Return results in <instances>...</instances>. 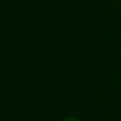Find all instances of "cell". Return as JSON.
<instances>
[{"mask_svg":"<svg viewBox=\"0 0 121 121\" xmlns=\"http://www.w3.org/2000/svg\"><path fill=\"white\" fill-rule=\"evenodd\" d=\"M70 121H76V120H70Z\"/></svg>","mask_w":121,"mask_h":121,"instance_id":"obj_1","label":"cell"}]
</instances>
